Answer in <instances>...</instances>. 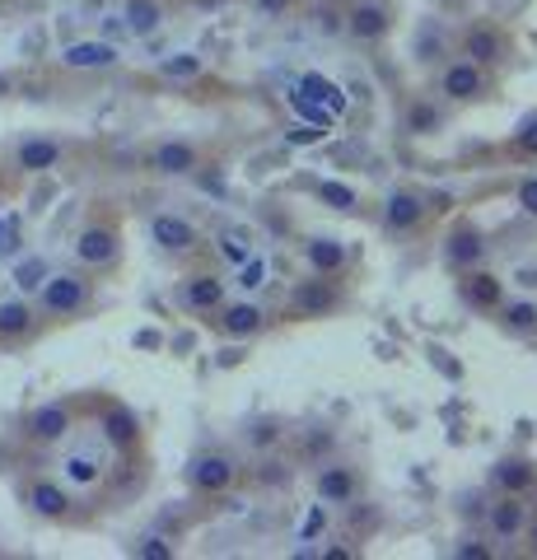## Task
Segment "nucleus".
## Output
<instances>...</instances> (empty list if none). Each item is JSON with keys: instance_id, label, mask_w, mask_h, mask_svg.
<instances>
[{"instance_id": "obj_1", "label": "nucleus", "mask_w": 537, "mask_h": 560, "mask_svg": "<svg viewBox=\"0 0 537 560\" xmlns=\"http://www.w3.org/2000/svg\"><path fill=\"white\" fill-rule=\"evenodd\" d=\"M94 304V280L90 271H47L38 285V313L43 318H80Z\"/></svg>"}, {"instance_id": "obj_2", "label": "nucleus", "mask_w": 537, "mask_h": 560, "mask_svg": "<svg viewBox=\"0 0 537 560\" xmlns=\"http://www.w3.org/2000/svg\"><path fill=\"white\" fill-rule=\"evenodd\" d=\"M80 271H113L122 261V230L113 220H90L71 243Z\"/></svg>"}, {"instance_id": "obj_3", "label": "nucleus", "mask_w": 537, "mask_h": 560, "mask_svg": "<svg viewBox=\"0 0 537 560\" xmlns=\"http://www.w3.org/2000/svg\"><path fill=\"white\" fill-rule=\"evenodd\" d=\"M238 477H244V467H238L234 453H224V448H201L197 458L187 463V486H192L197 495H206V500L230 495V490L238 486Z\"/></svg>"}, {"instance_id": "obj_4", "label": "nucleus", "mask_w": 537, "mask_h": 560, "mask_svg": "<svg viewBox=\"0 0 537 560\" xmlns=\"http://www.w3.org/2000/svg\"><path fill=\"white\" fill-rule=\"evenodd\" d=\"M71 434H75V401L66 397H51L24 416V440L33 448H61Z\"/></svg>"}, {"instance_id": "obj_5", "label": "nucleus", "mask_w": 537, "mask_h": 560, "mask_svg": "<svg viewBox=\"0 0 537 560\" xmlns=\"http://www.w3.org/2000/svg\"><path fill=\"white\" fill-rule=\"evenodd\" d=\"M458 57L477 61L481 70H495L510 61V33L491 24V20H472L463 33H458Z\"/></svg>"}, {"instance_id": "obj_6", "label": "nucleus", "mask_w": 537, "mask_h": 560, "mask_svg": "<svg viewBox=\"0 0 537 560\" xmlns=\"http://www.w3.org/2000/svg\"><path fill=\"white\" fill-rule=\"evenodd\" d=\"M346 304V290L337 276H308L290 290V313L294 318H332V313Z\"/></svg>"}, {"instance_id": "obj_7", "label": "nucleus", "mask_w": 537, "mask_h": 560, "mask_svg": "<svg viewBox=\"0 0 537 560\" xmlns=\"http://www.w3.org/2000/svg\"><path fill=\"white\" fill-rule=\"evenodd\" d=\"M314 490H318L323 510H351V504L360 500V471H355V463L323 458L318 471H314Z\"/></svg>"}, {"instance_id": "obj_8", "label": "nucleus", "mask_w": 537, "mask_h": 560, "mask_svg": "<svg viewBox=\"0 0 537 560\" xmlns=\"http://www.w3.org/2000/svg\"><path fill=\"white\" fill-rule=\"evenodd\" d=\"M150 243L168 257H192L201 253V230L187 215H173V210H160V215H150Z\"/></svg>"}, {"instance_id": "obj_9", "label": "nucleus", "mask_w": 537, "mask_h": 560, "mask_svg": "<svg viewBox=\"0 0 537 560\" xmlns=\"http://www.w3.org/2000/svg\"><path fill=\"white\" fill-rule=\"evenodd\" d=\"M211 318H215V331H220V337L248 341V337H262L267 323H271V313L244 294V300H224V304L211 313Z\"/></svg>"}, {"instance_id": "obj_10", "label": "nucleus", "mask_w": 537, "mask_h": 560, "mask_svg": "<svg viewBox=\"0 0 537 560\" xmlns=\"http://www.w3.org/2000/svg\"><path fill=\"white\" fill-rule=\"evenodd\" d=\"M224 300H230V280L220 271H187L178 280V304L187 313H197V318H211Z\"/></svg>"}, {"instance_id": "obj_11", "label": "nucleus", "mask_w": 537, "mask_h": 560, "mask_svg": "<svg viewBox=\"0 0 537 560\" xmlns=\"http://www.w3.org/2000/svg\"><path fill=\"white\" fill-rule=\"evenodd\" d=\"M141 416H136L127 401H103L98 407V440L117 448V453H136L141 448Z\"/></svg>"}, {"instance_id": "obj_12", "label": "nucleus", "mask_w": 537, "mask_h": 560, "mask_svg": "<svg viewBox=\"0 0 537 560\" xmlns=\"http://www.w3.org/2000/svg\"><path fill=\"white\" fill-rule=\"evenodd\" d=\"M487 90H491V75L477 61H467V57L448 61L440 70V98L444 103H472V98H481Z\"/></svg>"}, {"instance_id": "obj_13", "label": "nucleus", "mask_w": 537, "mask_h": 560, "mask_svg": "<svg viewBox=\"0 0 537 560\" xmlns=\"http://www.w3.org/2000/svg\"><path fill=\"white\" fill-rule=\"evenodd\" d=\"M346 33L365 47L384 43L393 33V10L384 5V0H351V5H346Z\"/></svg>"}, {"instance_id": "obj_14", "label": "nucleus", "mask_w": 537, "mask_h": 560, "mask_svg": "<svg viewBox=\"0 0 537 560\" xmlns=\"http://www.w3.org/2000/svg\"><path fill=\"white\" fill-rule=\"evenodd\" d=\"M24 504L38 518L47 523H71L75 518V500H71V490H66L61 481H51V477H33L24 486Z\"/></svg>"}, {"instance_id": "obj_15", "label": "nucleus", "mask_w": 537, "mask_h": 560, "mask_svg": "<svg viewBox=\"0 0 537 560\" xmlns=\"http://www.w3.org/2000/svg\"><path fill=\"white\" fill-rule=\"evenodd\" d=\"M425 197L421 191H411V187H393L384 206H378V220H384V230L388 234H416L421 230V220H425Z\"/></svg>"}, {"instance_id": "obj_16", "label": "nucleus", "mask_w": 537, "mask_h": 560, "mask_svg": "<svg viewBox=\"0 0 537 560\" xmlns=\"http://www.w3.org/2000/svg\"><path fill=\"white\" fill-rule=\"evenodd\" d=\"M145 168L160 173V178H187V173L201 168V150L192 140H160V145H150Z\"/></svg>"}, {"instance_id": "obj_17", "label": "nucleus", "mask_w": 537, "mask_h": 560, "mask_svg": "<svg viewBox=\"0 0 537 560\" xmlns=\"http://www.w3.org/2000/svg\"><path fill=\"white\" fill-rule=\"evenodd\" d=\"M444 257H448V267H454V271L487 267L491 243H487V234H481L477 224H454V230H448V238H444Z\"/></svg>"}, {"instance_id": "obj_18", "label": "nucleus", "mask_w": 537, "mask_h": 560, "mask_svg": "<svg viewBox=\"0 0 537 560\" xmlns=\"http://www.w3.org/2000/svg\"><path fill=\"white\" fill-rule=\"evenodd\" d=\"M458 294H463L467 308L495 313L500 304H505V280H500L495 271H487V267H467L463 280H458Z\"/></svg>"}, {"instance_id": "obj_19", "label": "nucleus", "mask_w": 537, "mask_h": 560, "mask_svg": "<svg viewBox=\"0 0 537 560\" xmlns=\"http://www.w3.org/2000/svg\"><path fill=\"white\" fill-rule=\"evenodd\" d=\"M528 514H533L528 495H500L491 510H487V533H491V541H518V537H524Z\"/></svg>"}, {"instance_id": "obj_20", "label": "nucleus", "mask_w": 537, "mask_h": 560, "mask_svg": "<svg viewBox=\"0 0 537 560\" xmlns=\"http://www.w3.org/2000/svg\"><path fill=\"white\" fill-rule=\"evenodd\" d=\"M61 160H66V145L57 136H24L14 145V168L20 173H51Z\"/></svg>"}, {"instance_id": "obj_21", "label": "nucleus", "mask_w": 537, "mask_h": 560, "mask_svg": "<svg viewBox=\"0 0 537 560\" xmlns=\"http://www.w3.org/2000/svg\"><path fill=\"white\" fill-rule=\"evenodd\" d=\"M304 261H308V271H318V276H341L346 267H351V248H346L337 234H308L304 238Z\"/></svg>"}, {"instance_id": "obj_22", "label": "nucleus", "mask_w": 537, "mask_h": 560, "mask_svg": "<svg viewBox=\"0 0 537 560\" xmlns=\"http://www.w3.org/2000/svg\"><path fill=\"white\" fill-rule=\"evenodd\" d=\"M131 38H154L168 24V0H122V14H117Z\"/></svg>"}, {"instance_id": "obj_23", "label": "nucleus", "mask_w": 537, "mask_h": 560, "mask_svg": "<svg viewBox=\"0 0 537 560\" xmlns=\"http://www.w3.org/2000/svg\"><path fill=\"white\" fill-rule=\"evenodd\" d=\"M61 70H113L117 61H122V51H117L113 43L103 38H84V43H71L61 47Z\"/></svg>"}, {"instance_id": "obj_24", "label": "nucleus", "mask_w": 537, "mask_h": 560, "mask_svg": "<svg viewBox=\"0 0 537 560\" xmlns=\"http://www.w3.org/2000/svg\"><path fill=\"white\" fill-rule=\"evenodd\" d=\"M38 331V308L28 300H5L0 304V346H20Z\"/></svg>"}, {"instance_id": "obj_25", "label": "nucleus", "mask_w": 537, "mask_h": 560, "mask_svg": "<svg viewBox=\"0 0 537 560\" xmlns=\"http://www.w3.org/2000/svg\"><path fill=\"white\" fill-rule=\"evenodd\" d=\"M491 486L500 495H533L537 490V467L528 458H500L491 467Z\"/></svg>"}, {"instance_id": "obj_26", "label": "nucleus", "mask_w": 537, "mask_h": 560, "mask_svg": "<svg viewBox=\"0 0 537 560\" xmlns=\"http://www.w3.org/2000/svg\"><path fill=\"white\" fill-rule=\"evenodd\" d=\"M300 94H304L308 103H318V108L327 103V117H341V113H346V94H341V84H332L327 75H318V70H314V75H304V80H300Z\"/></svg>"}, {"instance_id": "obj_27", "label": "nucleus", "mask_w": 537, "mask_h": 560, "mask_svg": "<svg viewBox=\"0 0 537 560\" xmlns=\"http://www.w3.org/2000/svg\"><path fill=\"white\" fill-rule=\"evenodd\" d=\"M495 313H500V327H505L510 337H533L537 331V300H510Z\"/></svg>"}, {"instance_id": "obj_28", "label": "nucleus", "mask_w": 537, "mask_h": 560, "mask_svg": "<svg viewBox=\"0 0 537 560\" xmlns=\"http://www.w3.org/2000/svg\"><path fill=\"white\" fill-rule=\"evenodd\" d=\"M61 477L71 486H98L103 481V463L94 453H66L61 458Z\"/></svg>"}, {"instance_id": "obj_29", "label": "nucleus", "mask_w": 537, "mask_h": 560, "mask_svg": "<svg viewBox=\"0 0 537 560\" xmlns=\"http://www.w3.org/2000/svg\"><path fill=\"white\" fill-rule=\"evenodd\" d=\"M308 28L323 33V38H341V33H346V5H332V0H323V5L308 10Z\"/></svg>"}, {"instance_id": "obj_30", "label": "nucleus", "mask_w": 537, "mask_h": 560, "mask_svg": "<svg viewBox=\"0 0 537 560\" xmlns=\"http://www.w3.org/2000/svg\"><path fill=\"white\" fill-rule=\"evenodd\" d=\"M215 253L230 261V267H244V261H248L257 248H253V234H248V230H224V234L215 238Z\"/></svg>"}, {"instance_id": "obj_31", "label": "nucleus", "mask_w": 537, "mask_h": 560, "mask_svg": "<svg viewBox=\"0 0 537 560\" xmlns=\"http://www.w3.org/2000/svg\"><path fill=\"white\" fill-rule=\"evenodd\" d=\"M440 127H444V113L430 98H416L411 108H407V131L411 136H435Z\"/></svg>"}, {"instance_id": "obj_32", "label": "nucleus", "mask_w": 537, "mask_h": 560, "mask_svg": "<svg viewBox=\"0 0 537 560\" xmlns=\"http://www.w3.org/2000/svg\"><path fill=\"white\" fill-rule=\"evenodd\" d=\"M332 453H337V434L327 430V425L304 434V444H300V458H304V463H314V467H318L323 458H332Z\"/></svg>"}, {"instance_id": "obj_33", "label": "nucleus", "mask_w": 537, "mask_h": 560, "mask_svg": "<svg viewBox=\"0 0 537 560\" xmlns=\"http://www.w3.org/2000/svg\"><path fill=\"white\" fill-rule=\"evenodd\" d=\"M201 70H206V61L197 57V51H173V57L160 61L164 80H192V75H201Z\"/></svg>"}, {"instance_id": "obj_34", "label": "nucleus", "mask_w": 537, "mask_h": 560, "mask_svg": "<svg viewBox=\"0 0 537 560\" xmlns=\"http://www.w3.org/2000/svg\"><path fill=\"white\" fill-rule=\"evenodd\" d=\"M318 197H323V206H332V210H355L360 206V197H355V187H346V183H332V178H323L318 183Z\"/></svg>"}, {"instance_id": "obj_35", "label": "nucleus", "mask_w": 537, "mask_h": 560, "mask_svg": "<svg viewBox=\"0 0 537 560\" xmlns=\"http://www.w3.org/2000/svg\"><path fill=\"white\" fill-rule=\"evenodd\" d=\"M234 285L244 290V294H257V290H262V285H267V257H257V253H253V257L244 261V267H238Z\"/></svg>"}, {"instance_id": "obj_36", "label": "nucleus", "mask_w": 537, "mask_h": 560, "mask_svg": "<svg viewBox=\"0 0 537 560\" xmlns=\"http://www.w3.org/2000/svg\"><path fill=\"white\" fill-rule=\"evenodd\" d=\"M14 280H20V290H38L43 280H47V261L43 257H28L14 267Z\"/></svg>"}, {"instance_id": "obj_37", "label": "nucleus", "mask_w": 537, "mask_h": 560, "mask_svg": "<svg viewBox=\"0 0 537 560\" xmlns=\"http://www.w3.org/2000/svg\"><path fill=\"white\" fill-rule=\"evenodd\" d=\"M14 253H20V224L10 215H0V261H10Z\"/></svg>"}, {"instance_id": "obj_38", "label": "nucleus", "mask_w": 537, "mask_h": 560, "mask_svg": "<svg viewBox=\"0 0 537 560\" xmlns=\"http://www.w3.org/2000/svg\"><path fill=\"white\" fill-rule=\"evenodd\" d=\"M136 556H141V560H173V541H164V537H141V541H136Z\"/></svg>"}, {"instance_id": "obj_39", "label": "nucleus", "mask_w": 537, "mask_h": 560, "mask_svg": "<svg viewBox=\"0 0 537 560\" xmlns=\"http://www.w3.org/2000/svg\"><path fill=\"white\" fill-rule=\"evenodd\" d=\"M514 197H518V210H524L528 220H537V173H528V178L518 183Z\"/></svg>"}, {"instance_id": "obj_40", "label": "nucleus", "mask_w": 537, "mask_h": 560, "mask_svg": "<svg viewBox=\"0 0 537 560\" xmlns=\"http://www.w3.org/2000/svg\"><path fill=\"white\" fill-rule=\"evenodd\" d=\"M514 154H537V117H528L524 131L514 136Z\"/></svg>"}, {"instance_id": "obj_41", "label": "nucleus", "mask_w": 537, "mask_h": 560, "mask_svg": "<svg viewBox=\"0 0 537 560\" xmlns=\"http://www.w3.org/2000/svg\"><path fill=\"white\" fill-rule=\"evenodd\" d=\"M454 556H463V560H487V556H491V547H481V541H463V547H458Z\"/></svg>"}, {"instance_id": "obj_42", "label": "nucleus", "mask_w": 537, "mask_h": 560, "mask_svg": "<svg viewBox=\"0 0 537 560\" xmlns=\"http://www.w3.org/2000/svg\"><path fill=\"white\" fill-rule=\"evenodd\" d=\"M253 5L262 10V14H271V20H276V14H285V10L294 5V0H253Z\"/></svg>"}, {"instance_id": "obj_43", "label": "nucleus", "mask_w": 537, "mask_h": 560, "mask_svg": "<svg viewBox=\"0 0 537 560\" xmlns=\"http://www.w3.org/2000/svg\"><path fill=\"white\" fill-rule=\"evenodd\" d=\"M528 547V556H537V514H528V523H524V537H518Z\"/></svg>"}, {"instance_id": "obj_44", "label": "nucleus", "mask_w": 537, "mask_h": 560, "mask_svg": "<svg viewBox=\"0 0 537 560\" xmlns=\"http://www.w3.org/2000/svg\"><path fill=\"white\" fill-rule=\"evenodd\" d=\"M14 90H20V80H14V75H10V70H0V98H10Z\"/></svg>"}, {"instance_id": "obj_45", "label": "nucleus", "mask_w": 537, "mask_h": 560, "mask_svg": "<svg viewBox=\"0 0 537 560\" xmlns=\"http://www.w3.org/2000/svg\"><path fill=\"white\" fill-rule=\"evenodd\" d=\"M318 136H323V131H308V127H294V136H290V140H294V145H308V140H318Z\"/></svg>"}, {"instance_id": "obj_46", "label": "nucleus", "mask_w": 537, "mask_h": 560, "mask_svg": "<svg viewBox=\"0 0 537 560\" xmlns=\"http://www.w3.org/2000/svg\"><path fill=\"white\" fill-rule=\"evenodd\" d=\"M253 440H257V444H262V448H267V444L276 440V425H257V434H253Z\"/></svg>"}, {"instance_id": "obj_47", "label": "nucleus", "mask_w": 537, "mask_h": 560, "mask_svg": "<svg viewBox=\"0 0 537 560\" xmlns=\"http://www.w3.org/2000/svg\"><path fill=\"white\" fill-rule=\"evenodd\" d=\"M197 5H224V0H197Z\"/></svg>"}]
</instances>
